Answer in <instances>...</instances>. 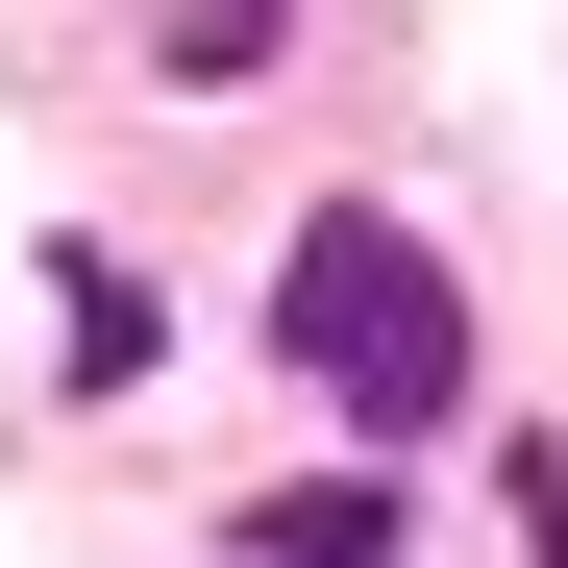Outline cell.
<instances>
[{
  "label": "cell",
  "instance_id": "cell-1",
  "mask_svg": "<svg viewBox=\"0 0 568 568\" xmlns=\"http://www.w3.org/2000/svg\"><path fill=\"white\" fill-rule=\"evenodd\" d=\"M272 346L346 396V445H445V420H469V272H445L396 199H322V223H297Z\"/></svg>",
  "mask_w": 568,
  "mask_h": 568
},
{
  "label": "cell",
  "instance_id": "cell-2",
  "mask_svg": "<svg viewBox=\"0 0 568 568\" xmlns=\"http://www.w3.org/2000/svg\"><path fill=\"white\" fill-rule=\"evenodd\" d=\"M247 544H272V568H396V495H371V469H322V495H272Z\"/></svg>",
  "mask_w": 568,
  "mask_h": 568
}]
</instances>
